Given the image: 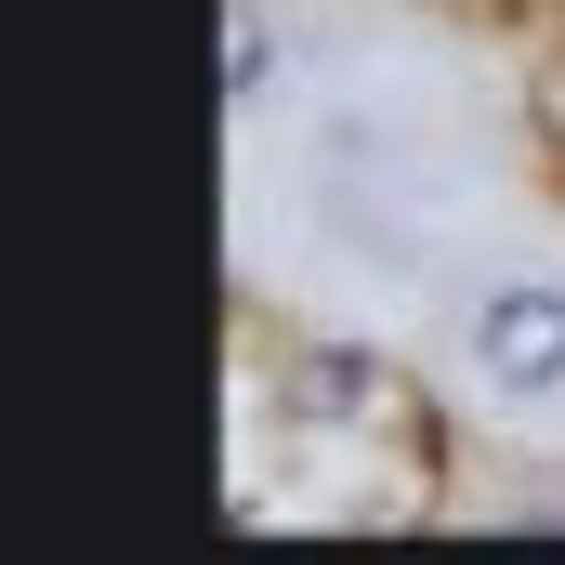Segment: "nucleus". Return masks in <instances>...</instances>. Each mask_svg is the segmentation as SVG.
<instances>
[{
	"instance_id": "2",
	"label": "nucleus",
	"mask_w": 565,
	"mask_h": 565,
	"mask_svg": "<svg viewBox=\"0 0 565 565\" xmlns=\"http://www.w3.org/2000/svg\"><path fill=\"white\" fill-rule=\"evenodd\" d=\"M277 66H289L277 0H237V13H224V93H237V119H264V106H277Z\"/></svg>"
},
{
	"instance_id": "1",
	"label": "nucleus",
	"mask_w": 565,
	"mask_h": 565,
	"mask_svg": "<svg viewBox=\"0 0 565 565\" xmlns=\"http://www.w3.org/2000/svg\"><path fill=\"white\" fill-rule=\"evenodd\" d=\"M460 369L500 422H565V264H500L473 277Z\"/></svg>"
}]
</instances>
